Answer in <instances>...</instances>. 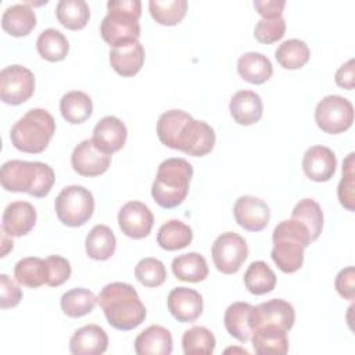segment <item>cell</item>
<instances>
[{"label": "cell", "mask_w": 355, "mask_h": 355, "mask_svg": "<svg viewBox=\"0 0 355 355\" xmlns=\"http://www.w3.org/2000/svg\"><path fill=\"white\" fill-rule=\"evenodd\" d=\"M159 141L173 150L193 157H204L215 146V132L204 121L194 119L183 110H169L157 121Z\"/></svg>", "instance_id": "1"}, {"label": "cell", "mask_w": 355, "mask_h": 355, "mask_svg": "<svg viewBox=\"0 0 355 355\" xmlns=\"http://www.w3.org/2000/svg\"><path fill=\"white\" fill-rule=\"evenodd\" d=\"M97 304L116 330H133L146 319V306L129 283L114 282L104 286L97 295Z\"/></svg>", "instance_id": "2"}, {"label": "cell", "mask_w": 355, "mask_h": 355, "mask_svg": "<svg viewBox=\"0 0 355 355\" xmlns=\"http://www.w3.org/2000/svg\"><path fill=\"white\" fill-rule=\"evenodd\" d=\"M54 180L53 168L40 161L11 159L3 164L0 172V183L4 190L28 193L37 198L51 191Z\"/></svg>", "instance_id": "3"}, {"label": "cell", "mask_w": 355, "mask_h": 355, "mask_svg": "<svg viewBox=\"0 0 355 355\" xmlns=\"http://www.w3.org/2000/svg\"><path fill=\"white\" fill-rule=\"evenodd\" d=\"M273 248L270 257L284 273L297 272L304 263V250L311 244L305 225L295 219H286L276 225L272 234Z\"/></svg>", "instance_id": "4"}, {"label": "cell", "mask_w": 355, "mask_h": 355, "mask_svg": "<svg viewBox=\"0 0 355 355\" xmlns=\"http://www.w3.org/2000/svg\"><path fill=\"white\" fill-rule=\"evenodd\" d=\"M191 178L193 166L184 158L162 161L151 186L154 201L162 208H176L186 200Z\"/></svg>", "instance_id": "5"}, {"label": "cell", "mask_w": 355, "mask_h": 355, "mask_svg": "<svg viewBox=\"0 0 355 355\" xmlns=\"http://www.w3.org/2000/svg\"><path fill=\"white\" fill-rule=\"evenodd\" d=\"M107 8L108 12L100 24L103 40L112 47L137 42L140 37V0H110Z\"/></svg>", "instance_id": "6"}, {"label": "cell", "mask_w": 355, "mask_h": 355, "mask_svg": "<svg viewBox=\"0 0 355 355\" xmlns=\"http://www.w3.org/2000/svg\"><path fill=\"white\" fill-rule=\"evenodd\" d=\"M54 132L55 121L53 115L43 108H32L12 125L10 139L17 150L39 154L47 148Z\"/></svg>", "instance_id": "7"}, {"label": "cell", "mask_w": 355, "mask_h": 355, "mask_svg": "<svg viewBox=\"0 0 355 355\" xmlns=\"http://www.w3.org/2000/svg\"><path fill=\"white\" fill-rule=\"evenodd\" d=\"M54 208L62 225L78 227L92 218L94 212V197L86 187L71 184L58 193Z\"/></svg>", "instance_id": "8"}, {"label": "cell", "mask_w": 355, "mask_h": 355, "mask_svg": "<svg viewBox=\"0 0 355 355\" xmlns=\"http://www.w3.org/2000/svg\"><path fill=\"white\" fill-rule=\"evenodd\" d=\"M315 121L324 133L338 135L352 126L354 105L338 94L323 97L315 108Z\"/></svg>", "instance_id": "9"}, {"label": "cell", "mask_w": 355, "mask_h": 355, "mask_svg": "<svg viewBox=\"0 0 355 355\" xmlns=\"http://www.w3.org/2000/svg\"><path fill=\"white\" fill-rule=\"evenodd\" d=\"M211 255L216 269L225 275H232L240 270L248 257L245 240L234 233L225 232L219 234L211 248Z\"/></svg>", "instance_id": "10"}, {"label": "cell", "mask_w": 355, "mask_h": 355, "mask_svg": "<svg viewBox=\"0 0 355 355\" xmlns=\"http://www.w3.org/2000/svg\"><path fill=\"white\" fill-rule=\"evenodd\" d=\"M35 92L33 72L19 64H12L0 72V98L10 105H18L32 97Z\"/></svg>", "instance_id": "11"}, {"label": "cell", "mask_w": 355, "mask_h": 355, "mask_svg": "<svg viewBox=\"0 0 355 355\" xmlns=\"http://www.w3.org/2000/svg\"><path fill=\"white\" fill-rule=\"evenodd\" d=\"M251 322L254 330L261 326H277L288 331L294 326L295 311L290 302L282 298H272L252 306Z\"/></svg>", "instance_id": "12"}, {"label": "cell", "mask_w": 355, "mask_h": 355, "mask_svg": "<svg viewBox=\"0 0 355 355\" xmlns=\"http://www.w3.org/2000/svg\"><path fill=\"white\" fill-rule=\"evenodd\" d=\"M118 225L122 233L130 239H143L150 234L154 216L141 201H128L118 212Z\"/></svg>", "instance_id": "13"}, {"label": "cell", "mask_w": 355, "mask_h": 355, "mask_svg": "<svg viewBox=\"0 0 355 355\" xmlns=\"http://www.w3.org/2000/svg\"><path fill=\"white\" fill-rule=\"evenodd\" d=\"M236 222L248 232L265 229L270 219L269 205L255 196H241L233 205Z\"/></svg>", "instance_id": "14"}, {"label": "cell", "mask_w": 355, "mask_h": 355, "mask_svg": "<svg viewBox=\"0 0 355 355\" xmlns=\"http://www.w3.org/2000/svg\"><path fill=\"white\" fill-rule=\"evenodd\" d=\"M71 164L79 175L93 178L104 173L110 168L111 155L101 153L93 144L92 139H85L73 148Z\"/></svg>", "instance_id": "15"}, {"label": "cell", "mask_w": 355, "mask_h": 355, "mask_svg": "<svg viewBox=\"0 0 355 355\" xmlns=\"http://www.w3.org/2000/svg\"><path fill=\"white\" fill-rule=\"evenodd\" d=\"M128 139V129L125 123L114 116V115H107L101 118L94 129H93V136L92 141L93 144L104 154L112 155L115 151H119Z\"/></svg>", "instance_id": "16"}, {"label": "cell", "mask_w": 355, "mask_h": 355, "mask_svg": "<svg viewBox=\"0 0 355 355\" xmlns=\"http://www.w3.org/2000/svg\"><path fill=\"white\" fill-rule=\"evenodd\" d=\"M168 311L182 323H191L202 313L204 302L198 291L189 287H175L168 294Z\"/></svg>", "instance_id": "17"}, {"label": "cell", "mask_w": 355, "mask_h": 355, "mask_svg": "<svg viewBox=\"0 0 355 355\" xmlns=\"http://www.w3.org/2000/svg\"><path fill=\"white\" fill-rule=\"evenodd\" d=\"M336 154L326 146L309 147L302 158V171L313 182L330 180L336 172Z\"/></svg>", "instance_id": "18"}, {"label": "cell", "mask_w": 355, "mask_h": 355, "mask_svg": "<svg viewBox=\"0 0 355 355\" xmlns=\"http://www.w3.org/2000/svg\"><path fill=\"white\" fill-rule=\"evenodd\" d=\"M36 223V209L28 201L10 202L1 218V229L11 237L28 234Z\"/></svg>", "instance_id": "19"}, {"label": "cell", "mask_w": 355, "mask_h": 355, "mask_svg": "<svg viewBox=\"0 0 355 355\" xmlns=\"http://www.w3.org/2000/svg\"><path fill=\"white\" fill-rule=\"evenodd\" d=\"M144 58V47L139 40L115 46L110 51V64L121 76L136 75L141 69Z\"/></svg>", "instance_id": "20"}, {"label": "cell", "mask_w": 355, "mask_h": 355, "mask_svg": "<svg viewBox=\"0 0 355 355\" xmlns=\"http://www.w3.org/2000/svg\"><path fill=\"white\" fill-rule=\"evenodd\" d=\"M108 348V336L98 324H86L78 329L69 340L73 355H101Z\"/></svg>", "instance_id": "21"}, {"label": "cell", "mask_w": 355, "mask_h": 355, "mask_svg": "<svg viewBox=\"0 0 355 355\" xmlns=\"http://www.w3.org/2000/svg\"><path fill=\"white\" fill-rule=\"evenodd\" d=\"M229 111L239 125H252L262 118L263 105L258 93L252 90H239L229 103Z\"/></svg>", "instance_id": "22"}, {"label": "cell", "mask_w": 355, "mask_h": 355, "mask_svg": "<svg viewBox=\"0 0 355 355\" xmlns=\"http://www.w3.org/2000/svg\"><path fill=\"white\" fill-rule=\"evenodd\" d=\"M173 341L168 329L159 324H151L135 338V352L137 355H169Z\"/></svg>", "instance_id": "23"}, {"label": "cell", "mask_w": 355, "mask_h": 355, "mask_svg": "<svg viewBox=\"0 0 355 355\" xmlns=\"http://www.w3.org/2000/svg\"><path fill=\"white\" fill-rule=\"evenodd\" d=\"M252 306L248 302H233L230 304L223 316L226 331L239 340L240 343H247L251 340V336L254 333L252 322H251V312Z\"/></svg>", "instance_id": "24"}, {"label": "cell", "mask_w": 355, "mask_h": 355, "mask_svg": "<svg viewBox=\"0 0 355 355\" xmlns=\"http://www.w3.org/2000/svg\"><path fill=\"white\" fill-rule=\"evenodd\" d=\"M252 348L259 355H284L288 352L287 331L277 326H261L254 330Z\"/></svg>", "instance_id": "25"}, {"label": "cell", "mask_w": 355, "mask_h": 355, "mask_svg": "<svg viewBox=\"0 0 355 355\" xmlns=\"http://www.w3.org/2000/svg\"><path fill=\"white\" fill-rule=\"evenodd\" d=\"M1 26L11 36H26L36 26V14L29 3L12 4L4 10Z\"/></svg>", "instance_id": "26"}, {"label": "cell", "mask_w": 355, "mask_h": 355, "mask_svg": "<svg viewBox=\"0 0 355 355\" xmlns=\"http://www.w3.org/2000/svg\"><path fill=\"white\" fill-rule=\"evenodd\" d=\"M237 72L244 80L252 85H262L270 79L273 67L270 60L262 53L248 51L237 60Z\"/></svg>", "instance_id": "27"}, {"label": "cell", "mask_w": 355, "mask_h": 355, "mask_svg": "<svg viewBox=\"0 0 355 355\" xmlns=\"http://www.w3.org/2000/svg\"><path fill=\"white\" fill-rule=\"evenodd\" d=\"M86 254L96 261L110 259L116 248L114 232L107 225H96L87 233L85 240Z\"/></svg>", "instance_id": "28"}, {"label": "cell", "mask_w": 355, "mask_h": 355, "mask_svg": "<svg viewBox=\"0 0 355 355\" xmlns=\"http://www.w3.org/2000/svg\"><path fill=\"white\" fill-rule=\"evenodd\" d=\"M60 111L67 122L72 125L83 123L93 112V101L87 93L71 90L61 97Z\"/></svg>", "instance_id": "29"}, {"label": "cell", "mask_w": 355, "mask_h": 355, "mask_svg": "<svg viewBox=\"0 0 355 355\" xmlns=\"http://www.w3.org/2000/svg\"><path fill=\"white\" fill-rule=\"evenodd\" d=\"M172 272L182 282L198 283L207 279L208 265L201 254L187 252L173 258Z\"/></svg>", "instance_id": "30"}, {"label": "cell", "mask_w": 355, "mask_h": 355, "mask_svg": "<svg viewBox=\"0 0 355 355\" xmlns=\"http://www.w3.org/2000/svg\"><path fill=\"white\" fill-rule=\"evenodd\" d=\"M193 240V230L179 219H171L161 225L157 233V243L162 250L176 251L186 248Z\"/></svg>", "instance_id": "31"}, {"label": "cell", "mask_w": 355, "mask_h": 355, "mask_svg": "<svg viewBox=\"0 0 355 355\" xmlns=\"http://www.w3.org/2000/svg\"><path fill=\"white\" fill-rule=\"evenodd\" d=\"M36 49L42 58L50 62H57L62 61L67 57L69 51V42L60 31L54 28H47L39 33L36 40Z\"/></svg>", "instance_id": "32"}, {"label": "cell", "mask_w": 355, "mask_h": 355, "mask_svg": "<svg viewBox=\"0 0 355 355\" xmlns=\"http://www.w3.org/2000/svg\"><path fill=\"white\" fill-rule=\"evenodd\" d=\"M58 22L72 31L86 26L90 18V8L85 0H60L55 6Z\"/></svg>", "instance_id": "33"}, {"label": "cell", "mask_w": 355, "mask_h": 355, "mask_svg": "<svg viewBox=\"0 0 355 355\" xmlns=\"http://www.w3.org/2000/svg\"><path fill=\"white\" fill-rule=\"evenodd\" d=\"M245 288L255 295L270 293L276 287V275L263 261H254L244 273Z\"/></svg>", "instance_id": "34"}, {"label": "cell", "mask_w": 355, "mask_h": 355, "mask_svg": "<svg viewBox=\"0 0 355 355\" xmlns=\"http://www.w3.org/2000/svg\"><path fill=\"white\" fill-rule=\"evenodd\" d=\"M60 304L62 312L67 316L80 318L90 313L94 309L97 304V297L93 294V291L87 288L75 287L62 294Z\"/></svg>", "instance_id": "35"}, {"label": "cell", "mask_w": 355, "mask_h": 355, "mask_svg": "<svg viewBox=\"0 0 355 355\" xmlns=\"http://www.w3.org/2000/svg\"><path fill=\"white\" fill-rule=\"evenodd\" d=\"M311 57L308 44L301 39L284 40L275 51L276 61L284 69H298L304 67Z\"/></svg>", "instance_id": "36"}, {"label": "cell", "mask_w": 355, "mask_h": 355, "mask_svg": "<svg viewBox=\"0 0 355 355\" xmlns=\"http://www.w3.org/2000/svg\"><path fill=\"white\" fill-rule=\"evenodd\" d=\"M291 218L306 226L312 241H315L320 236L323 229V212L320 205L315 200H300L293 208Z\"/></svg>", "instance_id": "37"}, {"label": "cell", "mask_w": 355, "mask_h": 355, "mask_svg": "<svg viewBox=\"0 0 355 355\" xmlns=\"http://www.w3.org/2000/svg\"><path fill=\"white\" fill-rule=\"evenodd\" d=\"M15 280L29 288L46 284V262L39 257H26L14 266Z\"/></svg>", "instance_id": "38"}, {"label": "cell", "mask_w": 355, "mask_h": 355, "mask_svg": "<svg viewBox=\"0 0 355 355\" xmlns=\"http://www.w3.org/2000/svg\"><path fill=\"white\" fill-rule=\"evenodd\" d=\"M215 345L214 333L204 326H193L182 337L184 355H211L215 351Z\"/></svg>", "instance_id": "39"}, {"label": "cell", "mask_w": 355, "mask_h": 355, "mask_svg": "<svg viewBox=\"0 0 355 355\" xmlns=\"http://www.w3.org/2000/svg\"><path fill=\"white\" fill-rule=\"evenodd\" d=\"M148 10L159 25L172 26L179 24L187 11L186 0H150Z\"/></svg>", "instance_id": "40"}, {"label": "cell", "mask_w": 355, "mask_h": 355, "mask_svg": "<svg viewBox=\"0 0 355 355\" xmlns=\"http://www.w3.org/2000/svg\"><path fill=\"white\" fill-rule=\"evenodd\" d=\"M135 276L144 287H158L166 280V269L159 259L147 257L137 262Z\"/></svg>", "instance_id": "41"}, {"label": "cell", "mask_w": 355, "mask_h": 355, "mask_svg": "<svg viewBox=\"0 0 355 355\" xmlns=\"http://www.w3.org/2000/svg\"><path fill=\"white\" fill-rule=\"evenodd\" d=\"M354 153H349L347 155V158L343 162V178L338 183L337 187V197L340 200V204L348 209V211H354L355 209V193H354V187H355V173H354Z\"/></svg>", "instance_id": "42"}, {"label": "cell", "mask_w": 355, "mask_h": 355, "mask_svg": "<svg viewBox=\"0 0 355 355\" xmlns=\"http://www.w3.org/2000/svg\"><path fill=\"white\" fill-rule=\"evenodd\" d=\"M286 32V21L283 17L261 18L254 28V36L259 43L270 44L280 40Z\"/></svg>", "instance_id": "43"}, {"label": "cell", "mask_w": 355, "mask_h": 355, "mask_svg": "<svg viewBox=\"0 0 355 355\" xmlns=\"http://www.w3.org/2000/svg\"><path fill=\"white\" fill-rule=\"evenodd\" d=\"M46 262V284L58 287L71 277V263L61 255H50Z\"/></svg>", "instance_id": "44"}, {"label": "cell", "mask_w": 355, "mask_h": 355, "mask_svg": "<svg viewBox=\"0 0 355 355\" xmlns=\"http://www.w3.org/2000/svg\"><path fill=\"white\" fill-rule=\"evenodd\" d=\"M22 300V291L14 280L6 273L0 275V306L3 309L14 308Z\"/></svg>", "instance_id": "45"}, {"label": "cell", "mask_w": 355, "mask_h": 355, "mask_svg": "<svg viewBox=\"0 0 355 355\" xmlns=\"http://www.w3.org/2000/svg\"><path fill=\"white\" fill-rule=\"evenodd\" d=\"M334 287L343 298L349 300V301H352L355 298V269H354V266H347L337 273Z\"/></svg>", "instance_id": "46"}, {"label": "cell", "mask_w": 355, "mask_h": 355, "mask_svg": "<svg viewBox=\"0 0 355 355\" xmlns=\"http://www.w3.org/2000/svg\"><path fill=\"white\" fill-rule=\"evenodd\" d=\"M284 0H255L254 7L262 18H277L282 17L284 10Z\"/></svg>", "instance_id": "47"}, {"label": "cell", "mask_w": 355, "mask_h": 355, "mask_svg": "<svg viewBox=\"0 0 355 355\" xmlns=\"http://www.w3.org/2000/svg\"><path fill=\"white\" fill-rule=\"evenodd\" d=\"M355 67H354V58H349L347 62H344L336 72L334 80L340 87H344L347 90H352L355 87Z\"/></svg>", "instance_id": "48"}, {"label": "cell", "mask_w": 355, "mask_h": 355, "mask_svg": "<svg viewBox=\"0 0 355 355\" xmlns=\"http://www.w3.org/2000/svg\"><path fill=\"white\" fill-rule=\"evenodd\" d=\"M1 240H3V250H1V257H6V254L12 250V240L11 236L7 234L3 229H1Z\"/></svg>", "instance_id": "49"}]
</instances>
